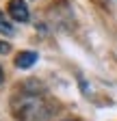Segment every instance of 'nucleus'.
<instances>
[{"mask_svg": "<svg viewBox=\"0 0 117 121\" xmlns=\"http://www.w3.org/2000/svg\"><path fill=\"white\" fill-rule=\"evenodd\" d=\"M7 13H9V17L13 22H18V24H26L31 20V13H28V7H26L24 0H9Z\"/></svg>", "mask_w": 117, "mask_h": 121, "instance_id": "obj_2", "label": "nucleus"}, {"mask_svg": "<svg viewBox=\"0 0 117 121\" xmlns=\"http://www.w3.org/2000/svg\"><path fill=\"white\" fill-rule=\"evenodd\" d=\"M0 35H4V37H13L15 35V26H13V22L2 13V9H0Z\"/></svg>", "mask_w": 117, "mask_h": 121, "instance_id": "obj_4", "label": "nucleus"}, {"mask_svg": "<svg viewBox=\"0 0 117 121\" xmlns=\"http://www.w3.org/2000/svg\"><path fill=\"white\" fill-rule=\"evenodd\" d=\"M11 115L18 121H46L50 119L52 108L37 91H22L11 97Z\"/></svg>", "mask_w": 117, "mask_h": 121, "instance_id": "obj_1", "label": "nucleus"}, {"mask_svg": "<svg viewBox=\"0 0 117 121\" xmlns=\"http://www.w3.org/2000/svg\"><path fill=\"white\" fill-rule=\"evenodd\" d=\"M65 121H72V119H65Z\"/></svg>", "mask_w": 117, "mask_h": 121, "instance_id": "obj_7", "label": "nucleus"}, {"mask_svg": "<svg viewBox=\"0 0 117 121\" xmlns=\"http://www.w3.org/2000/svg\"><path fill=\"white\" fill-rule=\"evenodd\" d=\"M4 82V69H2V65H0V84Z\"/></svg>", "mask_w": 117, "mask_h": 121, "instance_id": "obj_6", "label": "nucleus"}, {"mask_svg": "<svg viewBox=\"0 0 117 121\" xmlns=\"http://www.w3.org/2000/svg\"><path fill=\"white\" fill-rule=\"evenodd\" d=\"M9 52H11V43L0 41V54H9Z\"/></svg>", "mask_w": 117, "mask_h": 121, "instance_id": "obj_5", "label": "nucleus"}, {"mask_svg": "<svg viewBox=\"0 0 117 121\" xmlns=\"http://www.w3.org/2000/svg\"><path fill=\"white\" fill-rule=\"evenodd\" d=\"M37 60H39V54H37V52L24 50V52H20V54L15 56V67H18V69H31Z\"/></svg>", "mask_w": 117, "mask_h": 121, "instance_id": "obj_3", "label": "nucleus"}]
</instances>
